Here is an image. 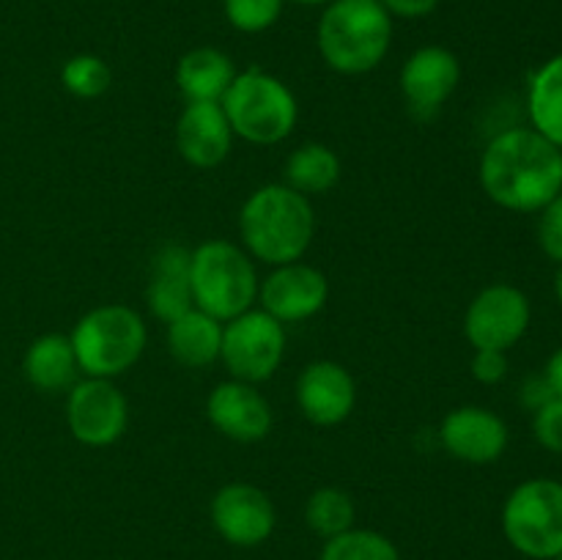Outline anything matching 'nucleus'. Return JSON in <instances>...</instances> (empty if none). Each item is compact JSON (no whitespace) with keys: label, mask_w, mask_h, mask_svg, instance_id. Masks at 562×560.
Masks as SVG:
<instances>
[{"label":"nucleus","mask_w":562,"mask_h":560,"mask_svg":"<svg viewBox=\"0 0 562 560\" xmlns=\"http://www.w3.org/2000/svg\"><path fill=\"white\" fill-rule=\"evenodd\" d=\"M477 179L499 209L538 214L562 192V148L532 126H510L483 148Z\"/></svg>","instance_id":"f257e3e1"},{"label":"nucleus","mask_w":562,"mask_h":560,"mask_svg":"<svg viewBox=\"0 0 562 560\" xmlns=\"http://www.w3.org/2000/svg\"><path fill=\"white\" fill-rule=\"evenodd\" d=\"M239 234L252 258L283 267L307 253L316 234V214L302 192L263 184L241 203Z\"/></svg>","instance_id":"f03ea898"},{"label":"nucleus","mask_w":562,"mask_h":560,"mask_svg":"<svg viewBox=\"0 0 562 560\" xmlns=\"http://www.w3.org/2000/svg\"><path fill=\"white\" fill-rule=\"evenodd\" d=\"M393 16L379 0H329L318 20V53L340 75L373 71L390 53Z\"/></svg>","instance_id":"7ed1b4c3"},{"label":"nucleus","mask_w":562,"mask_h":560,"mask_svg":"<svg viewBox=\"0 0 562 560\" xmlns=\"http://www.w3.org/2000/svg\"><path fill=\"white\" fill-rule=\"evenodd\" d=\"M220 104L234 135L256 146L285 141L300 121V104L291 88L261 69L236 75Z\"/></svg>","instance_id":"20e7f679"},{"label":"nucleus","mask_w":562,"mask_h":560,"mask_svg":"<svg viewBox=\"0 0 562 560\" xmlns=\"http://www.w3.org/2000/svg\"><path fill=\"white\" fill-rule=\"evenodd\" d=\"M190 289L198 311L231 322L258 300V275L250 256L234 242L212 239L192 250Z\"/></svg>","instance_id":"39448f33"},{"label":"nucleus","mask_w":562,"mask_h":560,"mask_svg":"<svg viewBox=\"0 0 562 560\" xmlns=\"http://www.w3.org/2000/svg\"><path fill=\"white\" fill-rule=\"evenodd\" d=\"M77 366L86 377L113 379L130 371L146 351L148 329L137 311L126 305H99L71 329Z\"/></svg>","instance_id":"423d86ee"},{"label":"nucleus","mask_w":562,"mask_h":560,"mask_svg":"<svg viewBox=\"0 0 562 560\" xmlns=\"http://www.w3.org/2000/svg\"><path fill=\"white\" fill-rule=\"evenodd\" d=\"M503 533L510 547L532 560L562 552V481L530 478L505 497Z\"/></svg>","instance_id":"0eeeda50"},{"label":"nucleus","mask_w":562,"mask_h":560,"mask_svg":"<svg viewBox=\"0 0 562 560\" xmlns=\"http://www.w3.org/2000/svg\"><path fill=\"white\" fill-rule=\"evenodd\" d=\"M285 329L267 311H245L223 327L220 360L239 382H267L283 362Z\"/></svg>","instance_id":"6e6552de"},{"label":"nucleus","mask_w":562,"mask_h":560,"mask_svg":"<svg viewBox=\"0 0 562 560\" xmlns=\"http://www.w3.org/2000/svg\"><path fill=\"white\" fill-rule=\"evenodd\" d=\"M532 324L530 296L510 283H492L477 291L464 313V335L472 349L508 351Z\"/></svg>","instance_id":"1a4fd4ad"},{"label":"nucleus","mask_w":562,"mask_h":560,"mask_svg":"<svg viewBox=\"0 0 562 560\" xmlns=\"http://www.w3.org/2000/svg\"><path fill=\"white\" fill-rule=\"evenodd\" d=\"M66 423L77 443L88 448H108L124 437L126 423H130V404L110 379L88 377L69 388Z\"/></svg>","instance_id":"9d476101"},{"label":"nucleus","mask_w":562,"mask_h":560,"mask_svg":"<svg viewBox=\"0 0 562 560\" xmlns=\"http://www.w3.org/2000/svg\"><path fill=\"white\" fill-rule=\"evenodd\" d=\"M209 514H212L214 530L241 549L267 541L278 522L269 494L252 483H225L212 497Z\"/></svg>","instance_id":"9b49d317"},{"label":"nucleus","mask_w":562,"mask_h":560,"mask_svg":"<svg viewBox=\"0 0 562 560\" xmlns=\"http://www.w3.org/2000/svg\"><path fill=\"white\" fill-rule=\"evenodd\" d=\"M439 443L456 461L481 467L503 459L510 443V432L508 423L497 412L467 404L456 406L445 415L442 426H439Z\"/></svg>","instance_id":"f8f14e48"},{"label":"nucleus","mask_w":562,"mask_h":560,"mask_svg":"<svg viewBox=\"0 0 562 560\" xmlns=\"http://www.w3.org/2000/svg\"><path fill=\"white\" fill-rule=\"evenodd\" d=\"M398 82L412 113L417 119H431L459 88L461 64L448 47L428 44L404 60Z\"/></svg>","instance_id":"ddd939ff"},{"label":"nucleus","mask_w":562,"mask_h":560,"mask_svg":"<svg viewBox=\"0 0 562 560\" xmlns=\"http://www.w3.org/2000/svg\"><path fill=\"white\" fill-rule=\"evenodd\" d=\"M327 275L302 261L283 264L258 285L261 311L278 318L280 324L305 322V318L316 316L327 305Z\"/></svg>","instance_id":"4468645a"},{"label":"nucleus","mask_w":562,"mask_h":560,"mask_svg":"<svg viewBox=\"0 0 562 560\" xmlns=\"http://www.w3.org/2000/svg\"><path fill=\"white\" fill-rule=\"evenodd\" d=\"M296 404L313 426H338L357 404L355 377L335 360H316L296 379Z\"/></svg>","instance_id":"2eb2a0df"},{"label":"nucleus","mask_w":562,"mask_h":560,"mask_svg":"<svg viewBox=\"0 0 562 560\" xmlns=\"http://www.w3.org/2000/svg\"><path fill=\"white\" fill-rule=\"evenodd\" d=\"M206 415L220 434L236 443H261L272 432V406L256 384L228 379L206 399Z\"/></svg>","instance_id":"dca6fc26"},{"label":"nucleus","mask_w":562,"mask_h":560,"mask_svg":"<svg viewBox=\"0 0 562 560\" xmlns=\"http://www.w3.org/2000/svg\"><path fill=\"white\" fill-rule=\"evenodd\" d=\"M176 146L187 165L212 170L223 163L234 146V130L220 102H187L176 124Z\"/></svg>","instance_id":"f3484780"},{"label":"nucleus","mask_w":562,"mask_h":560,"mask_svg":"<svg viewBox=\"0 0 562 560\" xmlns=\"http://www.w3.org/2000/svg\"><path fill=\"white\" fill-rule=\"evenodd\" d=\"M77 355L66 333H44L27 346L22 357V373L42 393H60L75 384Z\"/></svg>","instance_id":"a211bd4d"},{"label":"nucleus","mask_w":562,"mask_h":560,"mask_svg":"<svg viewBox=\"0 0 562 560\" xmlns=\"http://www.w3.org/2000/svg\"><path fill=\"white\" fill-rule=\"evenodd\" d=\"M234 77V60L217 47L190 49L176 66V82L187 102H220Z\"/></svg>","instance_id":"6ab92c4d"},{"label":"nucleus","mask_w":562,"mask_h":560,"mask_svg":"<svg viewBox=\"0 0 562 560\" xmlns=\"http://www.w3.org/2000/svg\"><path fill=\"white\" fill-rule=\"evenodd\" d=\"M220 349H223V322L198 307L168 324V351L181 366H212L214 360H220Z\"/></svg>","instance_id":"aec40b11"},{"label":"nucleus","mask_w":562,"mask_h":560,"mask_svg":"<svg viewBox=\"0 0 562 560\" xmlns=\"http://www.w3.org/2000/svg\"><path fill=\"white\" fill-rule=\"evenodd\" d=\"M527 113L532 130L562 148V53L536 69L527 86Z\"/></svg>","instance_id":"412c9836"},{"label":"nucleus","mask_w":562,"mask_h":560,"mask_svg":"<svg viewBox=\"0 0 562 560\" xmlns=\"http://www.w3.org/2000/svg\"><path fill=\"white\" fill-rule=\"evenodd\" d=\"M285 187L302 195H324L340 181V157L324 143H302L285 159Z\"/></svg>","instance_id":"4be33fe9"},{"label":"nucleus","mask_w":562,"mask_h":560,"mask_svg":"<svg viewBox=\"0 0 562 560\" xmlns=\"http://www.w3.org/2000/svg\"><path fill=\"white\" fill-rule=\"evenodd\" d=\"M355 500L338 486H322L307 497L305 522L318 538H335L355 527Z\"/></svg>","instance_id":"5701e85b"},{"label":"nucleus","mask_w":562,"mask_h":560,"mask_svg":"<svg viewBox=\"0 0 562 560\" xmlns=\"http://www.w3.org/2000/svg\"><path fill=\"white\" fill-rule=\"evenodd\" d=\"M318 560H401L398 547L376 530H351L324 541Z\"/></svg>","instance_id":"b1692460"},{"label":"nucleus","mask_w":562,"mask_h":560,"mask_svg":"<svg viewBox=\"0 0 562 560\" xmlns=\"http://www.w3.org/2000/svg\"><path fill=\"white\" fill-rule=\"evenodd\" d=\"M113 82V71L110 66L104 64L99 55L82 53V55H71L69 60L60 69V86L77 99H97L102 97L104 91Z\"/></svg>","instance_id":"393cba45"},{"label":"nucleus","mask_w":562,"mask_h":560,"mask_svg":"<svg viewBox=\"0 0 562 560\" xmlns=\"http://www.w3.org/2000/svg\"><path fill=\"white\" fill-rule=\"evenodd\" d=\"M146 302L159 322H165V324L176 322V318L184 316L187 311H192V307H195V302H192L190 278L154 275V278L148 280Z\"/></svg>","instance_id":"a878e982"},{"label":"nucleus","mask_w":562,"mask_h":560,"mask_svg":"<svg viewBox=\"0 0 562 560\" xmlns=\"http://www.w3.org/2000/svg\"><path fill=\"white\" fill-rule=\"evenodd\" d=\"M225 16L241 33H261L283 14V0H223Z\"/></svg>","instance_id":"bb28decb"},{"label":"nucleus","mask_w":562,"mask_h":560,"mask_svg":"<svg viewBox=\"0 0 562 560\" xmlns=\"http://www.w3.org/2000/svg\"><path fill=\"white\" fill-rule=\"evenodd\" d=\"M532 437L543 450L562 456V399L558 395L532 412Z\"/></svg>","instance_id":"cd10ccee"},{"label":"nucleus","mask_w":562,"mask_h":560,"mask_svg":"<svg viewBox=\"0 0 562 560\" xmlns=\"http://www.w3.org/2000/svg\"><path fill=\"white\" fill-rule=\"evenodd\" d=\"M538 247L549 261L562 267V192L538 212Z\"/></svg>","instance_id":"c85d7f7f"},{"label":"nucleus","mask_w":562,"mask_h":560,"mask_svg":"<svg viewBox=\"0 0 562 560\" xmlns=\"http://www.w3.org/2000/svg\"><path fill=\"white\" fill-rule=\"evenodd\" d=\"M472 377L481 384H499L508 377V351L497 349H475L472 355Z\"/></svg>","instance_id":"c756f323"},{"label":"nucleus","mask_w":562,"mask_h":560,"mask_svg":"<svg viewBox=\"0 0 562 560\" xmlns=\"http://www.w3.org/2000/svg\"><path fill=\"white\" fill-rule=\"evenodd\" d=\"M192 250L181 245H165L154 256V275H173V278H190Z\"/></svg>","instance_id":"7c9ffc66"},{"label":"nucleus","mask_w":562,"mask_h":560,"mask_svg":"<svg viewBox=\"0 0 562 560\" xmlns=\"http://www.w3.org/2000/svg\"><path fill=\"white\" fill-rule=\"evenodd\" d=\"M390 16H401V20H420L428 16L439 5V0H379Z\"/></svg>","instance_id":"2f4dec72"},{"label":"nucleus","mask_w":562,"mask_h":560,"mask_svg":"<svg viewBox=\"0 0 562 560\" xmlns=\"http://www.w3.org/2000/svg\"><path fill=\"white\" fill-rule=\"evenodd\" d=\"M552 399H554V390L552 384L547 382L543 373H538V377H527L525 384H521V404H525L530 412H536L538 406H543Z\"/></svg>","instance_id":"473e14b6"},{"label":"nucleus","mask_w":562,"mask_h":560,"mask_svg":"<svg viewBox=\"0 0 562 560\" xmlns=\"http://www.w3.org/2000/svg\"><path fill=\"white\" fill-rule=\"evenodd\" d=\"M543 377H547V382L552 384L554 395L562 399V346H558V349L549 355L547 368H543Z\"/></svg>","instance_id":"72a5a7b5"},{"label":"nucleus","mask_w":562,"mask_h":560,"mask_svg":"<svg viewBox=\"0 0 562 560\" xmlns=\"http://www.w3.org/2000/svg\"><path fill=\"white\" fill-rule=\"evenodd\" d=\"M554 300H558L562 307V267H558V275H554Z\"/></svg>","instance_id":"f704fd0d"},{"label":"nucleus","mask_w":562,"mask_h":560,"mask_svg":"<svg viewBox=\"0 0 562 560\" xmlns=\"http://www.w3.org/2000/svg\"><path fill=\"white\" fill-rule=\"evenodd\" d=\"M294 3H302V5H318V3H329V0H294Z\"/></svg>","instance_id":"c9c22d12"},{"label":"nucleus","mask_w":562,"mask_h":560,"mask_svg":"<svg viewBox=\"0 0 562 560\" xmlns=\"http://www.w3.org/2000/svg\"><path fill=\"white\" fill-rule=\"evenodd\" d=\"M552 560H562V552H560V555H558V558H552Z\"/></svg>","instance_id":"e433bc0d"}]
</instances>
